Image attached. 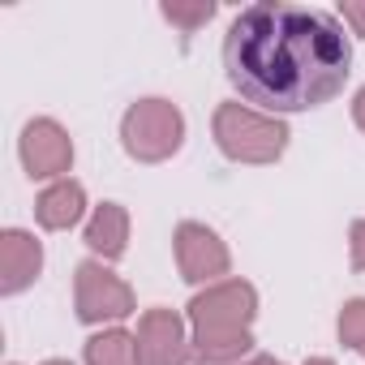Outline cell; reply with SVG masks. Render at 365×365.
Returning <instances> with one entry per match:
<instances>
[{
  "label": "cell",
  "instance_id": "obj_4",
  "mask_svg": "<svg viewBox=\"0 0 365 365\" xmlns=\"http://www.w3.org/2000/svg\"><path fill=\"white\" fill-rule=\"evenodd\" d=\"M120 146L133 163H168L185 146V112L163 95H146L120 116Z\"/></svg>",
  "mask_w": 365,
  "mask_h": 365
},
{
  "label": "cell",
  "instance_id": "obj_19",
  "mask_svg": "<svg viewBox=\"0 0 365 365\" xmlns=\"http://www.w3.org/2000/svg\"><path fill=\"white\" fill-rule=\"evenodd\" d=\"M305 365H335V361H331V356H309Z\"/></svg>",
  "mask_w": 365,
  "mask_h": 365
},
{
  "label": "cell",
  "instance_id": "obj_14",
  "mask_svg": "<svg viewBox=\"0 0 365 365\" xmlns=\"http://www.w3.org/2000/svg\"><path fill=\"white\" fill-rule=\"evenodd\" d=\"M215 0H194V5H159V14H163V22H172L176 31H185V35H194V31H202L211 18H215Z\"/></svg>",
  "mask_w": 365,
  "mask_h": 365
},
{
  "label": "cell",
  "instance_id": "obj_6",
  "mask_svg": "<svg viewBox=\"0 0 365 365\" xmlns=\"http://www.w3.org/2000/svg\"><path fill=\"white\" fill-rule=\"evenodd\" d=\"M172 254H176V271L194 288H211L220 279H228L232 271V250L224 245V237L202 224V220H180L172 232Z\"/></svg>",
  "mask_w": 365,
  "mask_h": 365
},
{
  "label": "cell",
  "instance_id": "obj_8",
  "mask_svg": "<svg viewBox=\"0 0 365 365\" xmlns=\"http://www.w3.org/2000/svg\"><path fill=\"white\" fill-rule=\"evenodd\" d=\"M133 335H138V365H190L194 361L190 318L168 305L142 309Z\"/></svg>",
  "mask_w": 365,
  "mask_h": 365
},
{
  "label": "cell",
  "instance_id": "obj_16",
  "mask_svg": "<svg viewBox=\"0 0 365 365\" xmlns=\"http://www.w3.org/2000/svg\"><path fill=\"white\" fill-rule=\"evenodd\" d=\"M348 262H352V271L365 275V220H352V228H348Z\"/></svg>",
  "mask_w": 365,
  "mask_h": 365
},
{
  "label": "cell",
  "instance_id": "obj_11",
  "mask_svg": "<svg viewBox=\"0 0 365 365\" xmlns=\"http://www.w3.org/2000/svg\"><path fill=\"white\" fill-rule=\"evenodd\" d=\"M82 241H86L91 258H99L108 267L120 262L129 254V211L120 202H99L82 228Z\"/></svg>",
  "mask_w": 365,
  "mask_h": 365
},
{
  "label": "cell",
  "instance_id": "obj_7",
  "mask_svg": "<svg viewBox=\"0 0 365 365\" xmlns=\"http://www.w3.org/2000/svg\"><path fill=\"white\" fill-rule=\"evenodd\" d=\"M18 159L26 168L31 180H65L69 168H73V138L61 120L52 116H35L22 125V138H18Z\"/></svg>",
  "mask_w": 365,
  "mask_h": 365
},
{
  "label": "cell",
  "instance_id": "obj_20",
  "mask_svg": "<svg viewBox=\"0 0 365 365\" xmlns=\"http://www.w3.org/2000/svg\"><path fill=\"white\" fill-rule=\"evenodd\" d=\"M43 365H73V361H65V356H52V361H43Z\"/></svg>",
  "mask_w": 365,
  "mask_h": 365
},
{
  "label": "cell",
  "instance_id": "obj_10",
  "mask_svg": "<svg viewBox=\"0 0 365 365\" xmlns=\"http://www.w3.org/2000/svg\"><path fill=\"white\" fill-rule=\"evenodd\" d=\"M86 220V185L73 176L65 180H52L43 185V194L35 198V224L43 232H69Z\"/></svg>",
  "mask_w": 365,
  "mask_h": 365
},
{
  "label": "cell",
  "instance_id": "obj_9",
  "mask_svg": "<svg viewBox=\"0 0 365 365\" xmlns=\"http://www.w3.org/2000/svg\"><path fill=\"white\" fill-rule=\"evenodd\" d=\"M43 275V241L26 228L0 232V297H18Z\"/></svg>",
  "mask_w": 365,
  "mask_h": 365
},
{
  "label": "cell",
  "instance_id": "obj_21",
  "mask_svg": "<svg viewBox=\"0 0 365 365\" xmlns=\"http://www.w3.org/2000/svg\"><path fill=\"white\" fill-rule=\"evenodd\" d=\"M9 365H18V361H9Z\"/></svg>",
  "mask_w": 365,
  "mask_h": 365
},
{
  "label": "cell",
  "instance_id": "obj_3",
  "mask_svg": "<svg viewBox=\"0 0 365 365\" xmlns=\"http://www.w3.org/2000/svg\"><path fill=\"white\" fill-rule=\"evenodd\" d=\"M211 138H215V146H220L224 159L250 163V168H267V163L284 159L292 133H288L284 116L258 112V108H250L241 99H228L211 116Z\"/></svg>",
  "mask_w": 365,
  "mask_h": 365
},
{
  "label": "cell",
  "instance_id": "obj_17",
  "mask_svg": "<svg viewBox=\"0 0 365 365\" xmlns=\"http://www.w3.org/2000/svg\"><path fill=\"white\" fill-rule=\"evenodd\" d=\"M352 125H356V129L365 133V86H361V91L352 95Z\"/></svg>",
  "mask_w": 365,
  "mask_h": 365
},
{
  "label": "cell",
  "instance_id": "obj_12",
  "mask_svg": "<svg viewBox=\"0 0 365 365\" xmlns=\"http://www.w3.org/2000/svg\"><path fill=\"white\" fill-rule=\"evenodd\" d=\"M86 365H138V335L125 327H103L82 344Z\"/></svg>",
  "mask_w": 365,
  "mask_h": 365
},
{
  "label": "cell",
  "instance_id": "obj_15",
  "mask_svg": "<svg viewBox=\"0 0 365 365\" xmlns=\"http://www.w3.org/2000/svg\"><path fill=\"white\" fill-rule=\"evenodd\" d=\"M335 18H339L352 35H361V39H365V0H339Z\"/></svg>",
  "mask_w": 365,
  "mask_h": 365
},
{
  "label": "cell",
  "instance_id": "obj_13",
  "mask_svg": "<svg viewBox=\"0 0 365 365\" xmlns=\"http://www.w3.org/2000/svg\"><path fill=\"white\" fill-rule=\"evenodd\" d=\"M335 331H339V344L356 356H365V297H352L344 301L339 318H335Z\"/></svg>",
  "mask_w": 365,
  "mask_h": 365
},
{
  "label": "cell",
  "instance_id": "obj_18",
  "mask_svg": "<svg viewBox=\"0 0 365 365\" xmlns=\"http://www.w3.org/2000/svg\"><path fill=\"white\" fill-rule=\"evenodd\" d=\"M241 365H284L279 356H267V352H254V356H245Z\"/></svg>",
  "mask_w": 365,
  "mask_h": 365
},
{
  "label": "cell",
  "instance_id": "obj_5",
  "mask_svg": "<svg viewBox=\"0 0 365 365\" xmlns=\"http://www.w3.org/2000/svg\"><path fill=\"white\" fill-rule=\"evenodd\" d=\"M73 309H78V322L103 331V327H120L129 314H138V297L108 262L86 258L73 271Z\"/></svg>",
  "mask_w": 365,
  "mask_h": 365
},
{
  "label": "cell",
  "instance_id": "obj_2",
  "mask_svg": "<svg viewBox=\"0 0 365 365\" xmlns=\"http://www.w3.org/2000/svg\"><path fill=\"white\" fill-rule=\"evenodd\" d=\"M185 318L198 365H241L245 356H254L258 288L241 275H228L211 288H198L185 305Z\"/></svg>",
  "mask_w": 365,
  "mask_h": 365
},
{
  "label": "cell",
  "instance_id": "obj_1",
  "mask_svg": "<svg viewBox=\"0 0 365 365\" xmlns=\"http://www.w3.org/2000/svg\"><path fill=\"white\" fill-rule=\"evenodd\" d=\"M224 73L258 112H314L344 91L352 73V39L327 9L254 0L228 22Z\"/></svg>",
  "mask_w": 365,
  "mask_h": 365
}]
</instances>
